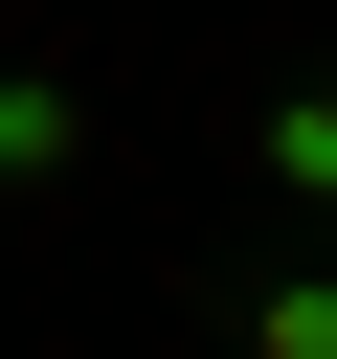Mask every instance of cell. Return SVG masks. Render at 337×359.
<instances>
[{
    "label": "cell",
    "instance_id": "obj_1",
    "mask_svg": "<svg viewBox=\"0 0 337 359\" xmlns=\"http://www.w3.org/2000/svg\"><path fill=\"white\" fill-rule=\"evenodd\" d=\"M90 180V90L67 67H0V202H67Z\"/></svg>",
    "mask_w": 337,
    "mask_h": 359
},
{
    "label": "cell",
    "instance_id": "obj_2",
    "mask_svg": "<svg viewBox=\"0 0 337 359\" xmlns=\"http://www.w3.org/2000/svg\"><path fill=\"white\" fill-rule=\"evenodd\" d=\"M247 180H270L292 224H337V67H292V90L247 112Z\"/></svg>",
    "mask_w": 337,
    "mask_h": 359
},
{
    "label": "cell",
    "instance_id": "obj_3",
    "mask_svg": "<svg viewBox=\"0 0 337 359\" xmlns=\"http://www.w3.org/2000/svg\"><path fill=\"white\" fill-rule=\"evenodd\" d=\"M247 359H337V269H270L247 292Z\"/></svg>",
    "mask_w": 337,
    "mask_h": 359
}]
</instances>
